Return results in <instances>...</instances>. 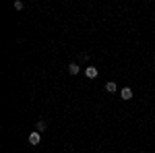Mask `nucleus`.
I'll return each instance as SVG.
<instances>
[{"label":"nucleus","instance_id":"1","mask_svg":"<svg viewBox=\"0 0 155 153\" xmlns=\"http://www.w3.org/2000/svg\"><path fill=\"white\" fill-rule=\"evenodd\" d=\"M85 75H87V79H95L97 75H99V71H97V66H87Z\"/></svg>","mask_w":155,"mask_h":153},{"label":"nucleus","instance_id":"2","mask_svg":"<svg viewBox=\"0 0 155 153\" xmlns=\"http://www.w3.org/2000/svg\"><path fill=\"white\" fill-rule=\"evenodd\" d=\"M120 97H122V99H132V89H130V87L120 89Z\"/></svg>","mask_w":155,"mask_h":153},{"label":"nucleus","instance_id":"3","mask_svg":"<svg viewBox=\"0 0 155 153\" xmlns=\"http://www.w3.org/2000/svg\"><path fill=\"white\" fill-rule=\"evenodd\" d=\"M39 141H41V135L39 132H31L29 135V145H39Z\"/></svg>","mask_w":155,"mask_h":153},{"label":"nucleus","instance_id":"4","mask_svg":"<svg viewBox=\"0 0 155 153\" xmlns=\"http://www.w3.org/2000/svg\"><path fill=\"white\" fill-rule=\"evenodd\" d=\"M79 71H81V66H79L77 62H71V64H68V72H71V75H79Z\"/></svg>","mask_w":155,"mask_h":153},{"label":"nucleus","instance_id":"5","mask_svg":"<svg viewBox=\"0 0 155 153\" xmlns=\"http://www.w3.org/2000/svg\"><path fill=\"white\" fill-rule=\"evenodd\" d=\"M116 89H118V85H116L114 81H107L106 83V91H107V93H114Z\"/></svg>","mask_w":155,"mask_h":153},{"label":"nucleus","instance_id":"6","mask_svg":"<svg viewBox=\"0 0 155 153\" xmlns=\"http://www.w3.org/2000/svg\"><path fill=\"white\" fill-rule=\"evenodd\" d=\"M35 128H37V132H41V130H46V122H44V120H39V122L35 124Z\"/></svg>","mask_w":155,"mask_h":153},{"label":"nucleus","instance_id":"7","mask_svg":"<svg viewBox=\"0 0 155 153\" xmlns=\"http://www.w3.org/2000/svg\"><path fill=\"white\" fill-rule=\"evenodd\" d=\"M23 2H21V0H17V2H15V8H17V11H23Z\"/></svg>","mask_w":155,"mask_h":153}]
</instances>
